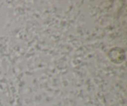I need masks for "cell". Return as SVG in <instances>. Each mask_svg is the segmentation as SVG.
<instances>
[]
</instances>
